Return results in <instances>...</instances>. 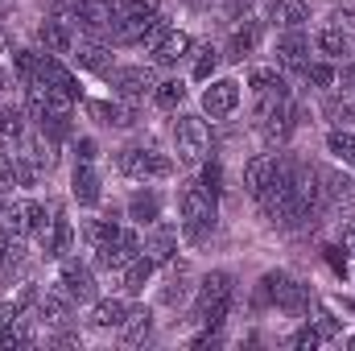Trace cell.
<instances>
[{
    "instance_id": "5b68a950",
    "label": "cell",
    "mask_w": 355,
    "mask_h": 351,
    "mask_svg": "<svg viewBox=\"0 0 355 351\" xmlns=\"http://www.w3.org/2000/svg\"><path fill=\"white\" fill-rule=\"evenodd\" d=\"M116 166H120V174L128 178V182H141V186L174 178V162H170L166 153L149 149V145H128V149H120Z\"/></svg>"
},
{
    "instance_id": "f6af8a7d",
    "label": "cell",
    "mask_w": 355,
    "mask_h": 351,
    "mask_svg": "<svg viewBox=\"0 0 355 351\" xmlns=\"http://www.w3.org/2000/svg\"><path fill=\"white\" fill-rule=\"evenodd\" d=\"M343 248H347V252H355V219L343 228Z\"/></svg>"
},
{
    "instance_id": "7dc6e473",
    "label": "cell",
    "mask_w": 355,
    "mask_h": 351,
    "mask_svg": "<svg viewBox=\"0 0 355 351\" xmlns=\"http://www.w3.org/2000/svg\"><path fill=\"white\" fill-rule=\"evenodd\" d=\"M347 348H355V335H352V339H347Z\"/></svg>"
},
{
    "instance_id": "d590c367",
    "label": "cell",
    "mask_w": 355,
    "mask_h": 351,
    "mask_svg": "<svg viewBox=\"0 0 355 351\" xmlns=\"http://www.w3.org/2000/svg\"><path fill=\"white\" fill-rule=\"evenodd\" d=\"M21 323H25L21 310L0 306V348H17V339H21Z\"/></svg>"
},
{
    "instance_id": "30bf717a",
    "label": "cell",
    "mask_w": 355,
    "mask_h": 351,
    "mask_svg": "<svg viewBox=\"0 0 355 351\" xmlns=\"http://www.w3.org/2000/svg\"><path fill=\"white\" fill-rule=\"evenodd\" d=\"M58 285L67 289V298L75 302V306H83V302H95L99 298V285H95V268L83 261H75V257H67V261H58Z\"/></svg>"
},
{
    "instance_id": "7402d4cb",
    "label": "cell",
    "mask_w": 355,
    "mask_h": 351,
    "mask_svg": "<svg viewBox=\"0 0 355 351\" xmlns=\"http://www.w3.org/2000/svg\"><path fill=\"white\" fill-rule=\"evenodd\" d=\"M128 314V302L124 298H95L91 302V314H87V327L95 331H116Z\"/></svg>"
},
{
    "instance_id": "b9f144b4",
    "label": "cell",
    "mask_w": 355,
    "mask_h": 351,
    "mask_svg": "<svg viewBox=\"0 0 355 351\" xmlns=\"http://www.w3.org/2000/svg\"><path fill=\"white\" fill-rule=\"evenodd\" d=\"M318 343H322V335H318V331H314V323H306V327H302V331H297V335H293V348H302V351L318 348Z\"/></svg>"
},
{
    "instance_id": "4316f807",
    "label": "cell",
    "mask_w": 355,
    "mask_h": 351,
    "mask_svg": "<svg viewBox=\"0 0 355 351\" xmlns=\"http://www.w3.org/2000/svg\"><path fill=\"white\" fill-rule=\"evenodd\" d=\"M257 46H261V21H240L236 29H232V37H227V54L232 58H248V54H257Z\"/></svg>"
},
{
    "instance_id": "603a6c76",
    "label": "cell",
    "mask_w": 355,
    "mask_h": 351,
    "mask_svg": "<svg viewBox=\"0 0 355 351\" xmlns=\"http://www.w3.org/2000/svg\"><path fill=\"white\" fill-rule=\"evenodd\" d=\"M116 335H120V343H128V348L145 343V339L153 335V314H149L145 306H128V314H124V323L116 327Z\"/></svg>"
},
{
    "instance_id": "ffe728a7",
    "label": "cell",
    "mask_w": 355,
    "mask_h": 351,
    "mask_svg": "<svg viewBox=\"0 0 355 351\" xmlns=\"http://www.w3.org/2000/svg\"><path fill=\"white\" fill-rule=\"evenodd\" d=\"M29 132V112L17 108V103H0V149H17Z\"/></svg>"
},
{
    "instance_id": "60d3db41",
    "label": "cell",
    "mask_w": 355,
    "mask_h": 351,
    "mask_svg": "<svg viewBox=\"0 0 355 351\" xmlns=\"http://www.w3.org/2000/svg\"><path fill=\"white\" fill-rule=\"evenodd\" d=\"M198 182H202L211 194H219V190H223V186H219V182H223V170H219V162H202V178H198Z\"/></svg>"
},
{
    "instance_id": "74e56055",
    "label": "cell",
    "mask_w": 355,
    "mask_h": 351,
    "mask_svg": "<svg viewBox=\"0 0 355 351\" xmlns=\"http://www.w3.org/2000/svg\"><path fill=\"white\" fill-rule=\"evenodd\" d=\"M116 17H137V21L162 17V0H116Z\"/></svg>"
},
{
    "instance_id": "8d00e7d4",
    "label": "cell",
    "mask_w": 355,
    "mask_h": 351,
    "mask_svg": "<svg viewBox=\"0 0 355 351\" xmlns=\"http://www.w3.org/2000/svg\"><path fill=\"white\" fill-rule=\"evenodd\" d=\"M248 87H252V95H261V91L289 87V83H285V75H281L277 67H252V71H248Z\"/></svg>"
},
{
    "instance_id": "c3c4849f",
    "label": "cell",
    "mask_w": 355,
    "mask_h": 351,
    "mask_svg": "<svg viewBox=\"0 0 355 351\" xmlns=\"http://www.w3.org/2000/svg\"><path fill=\"white\" fill-rule=\"evenodd\" d=\"M232 4H240V0H232Z\"/></svg>"
},
{
    "instance_id": "f35d334b",
    "label": "cell",
    "mask_w": 355,
    "mask_h": 351,
    "mask_svg": "<svg viewBox=\"0 0 355 351\" xmlns=\"http://www.w3.org/2000/svg\"><path fill=\"white\" fill-rule=\"evenodd\" d=\"M302 75H306V83H314V87H322V91L339 87V71H335L331 62H310Z\"/></svg>"
},
{
    "instance_id": "f1b7e54d",
    "label": "cell",
    "mask_w": 355,
    "mask_h": 351,
    "mask_svg": "<svg viewBox=\"0 0 355 351\" xmlns=\"http://www.w3.org/2000/svg\"><path fill=\"white\" fill-rule=\"evenodd\" d=\"M120 228H124V223H116V219H83L79 236H83L87 252H99V248H107V244L120 236Z\"/></svg>"
},
{
    "instance_id": "8fae6325",
    "label": "cell",
    "mask_w": 355,
    "mask_h": 351,
    "mask_svg": "<svg viewBox=\"0 0 355 351\" xmlns=\"http://www.w3.org/2000/svg\"><path fill=\"white\" fill-rule=\"evenodd\" d=\"M272 54H277V67H281V71L302 75V71L310 67V37H306V29H281Z\"/></svg>"
},
{
    "instance_id": "7bdbcfd3",
    "label": "cell",
    "mask_w": 355,
    "mask_h": 351,
    "mask_svg": "<svg viewBox=\"0 0 355 351\" xmlns=\"http://www.w3.org/2000/svg\"><path fill=\"white\" fill-rule=\"evenodd\" d=\"M331 21H335V25H343V29H355V0H343V4L331 12Z\"/></svg>"
},
{
    "instance_id": "2e32d148",
    "label": "cell",
    "mask_w": 355,
    "mask_h": 351,
    "mask_svg": "<svg viewBox=\"0 0 355 351\" xmlns=\"http://www.w3.org/2000/svg\"><path fill=\"white\" fill-rule=\"evenodd\" d=\"M42 252H46L50 261H67V257L75 252V223H71L62 211L50 215V223H46V232H42Z\"/></svg>"
},
{
    "instance_id": "52a82bcc",
    "label": "cell",
    "mask_w": 355,
    "mask_h": 351,
    "mask_svg": "<svg viewBox=\"0 0 355 351\" xmlns=\"http://www.w3.org/2000/svg\"><path fill=\"white\" fill-rule=\"evenodd\" d=\"M240 103H244L240 79H232V75L207 79V87H202V116H211V120H232V116L240 112Z\"/></svg>"
},
{
    "instance_id": "4fadbf2b",
    "label": "cell",
    "mask_w": 355,
    "mask_h": 351,
    "mask_svg": "<svg viewBox=\"0 0 355 351\" xmlns=\"http://www.w3.org/2000/svg\"><path fill=\"white\" fill-rule=\"evenodd\" d=\"M71 62L79 67V71H91V75H112V46H107V37H91L83 33L79 42H75V50H71Z\"/></svg>"
},
{
    "instance_id": "44dd1931",
    "label": "cell",
    "mask_w": 355,
    "mask_h": 351,
    "mask_svg": "<svg viewBox=\"0 0 355 351\" xmlns=\"http://www.w3.org/2000/svg\"><path fill=\"white\" fill-rule=\"evenodd\" d=\"M145 252H149L157 264L174 261V252H178V228L174 223H166V219L149 223V232H145Z\"/></svg>"
},
{
    "instance_id": "8992f818",
    "label": "cell",
    "mask_w": 355,
    "mask_h": 351,
    "mask_svg": "<svg viewBox=\"0 0 355 351\" xmlns=\"http://www.w3.org/2000/svg\"><path fill=\"white\" fill-rule=\"evenodd\" d=\"M46 223H50V211H46L37 198H8V207H4V215H0V228L12 232V236H21V240L42 236Z\"/></svg>"
},
{
    "instance_id": "83f0119b",
    "label": "cell",
    "mask_w": 355,
    "mask_h": 351,
    "mask_svg": "<svg viewBox=\"0 0 355 351\" xmlns=\"http://www.w3.org/2000/svg\"><path fill=\"white\" fill-rule=\"evenodd\" d=\"M153 273H157V261L149 257V252H141L132 264H124L120 268V281H124V293H145V285L153 281Z\"/></svg>"
},
{
    "instance_id": "bcb514c9",
    "label": "cell",
    "mask_w": 355,
    "mask_h": 351,
    "mask_svg": "<svg viewBox=\"0 0 355 351\" xmlns=\"http://www.w3.org/2000/svg\"><path fill=\"white\" fill-rule=\"evenodd\" d=\"M8 87H12V75H8V71H4V67H0V99H4V95H8Z\"/></svg>"
},
{
    "instance_id": "1f68e13d",
    "label": "cell",
    "mask_w": 355,
    "mask_h": 351,
    "mask_svg": "<svg viewBox=\"0 0 355 351\" xmlns=\"http://www.w3.org/2000/svg\"><path fill=\"white\" fill-rule=\"evenodd\" d=\"M215 71H219V50L207 42V46H194L190 50V75H194V83H207V79H215Z\"/></svg>"
},
{
    "instance_id": "cb8c5ba5",
    "label": "cell",
    "mask_w": 355,
    "mask_h": 351,
    "mask_svg": "<svg viewBox=\"0 0 355 351\" xmlns=\"http://www.w3.org/2000/svg\"><path fill=\"white\" fill-rule=\"evenodd\" d=\"M314 50H318L327 62H335V58H347V54H352V37H347L343 25H322V29L314 33Z\"/></svg>"
},
{
    "instance_id": "ac0fdd59",
    "label": "cell",
    "mask_w": 355,
    "mask_h": 351,
    "mask_svg": "<svg viewBox=\"0 0 355 351\" xmlns=\"http://www.w3.org/2000/svg\"><path fill=\"white\" fill-rule=\"evenodd\" d=\"M71 194H75V203H79V207H99L103 186H99V170H95V162H75Z\"/></svg>"
},
{
    "instance_id": "ba28073f",
    "label": "cell",
    "mask_w": 355,
    "mask_h": 351,
    "mask_svg": "<svg viewBox=\"0 0 355 351\" xmlns=\"http://www.w3.org/2000/svg\"><path fill=\"white\" fill-rule=\"evenodd\" d=\"M67 17L75 21L79 33H91V37H107L112 25H116V0H75L67 8Z\"/></svg>"
},
{
    "instance_id": "ee69618b",
    "label": "cell",
    "mask_w": 355,
    "mask_h": 351,
    "mask_svg": "<svg viewBox=\"0 0 355 351\" xmlns=\"http://www.w3.org/2000/svg\"><path fill=\"white\" fill-rule=\"evenodd\" d=\"M95 157H99L95 141H91V137H79V141H75V162H95Z\"/></svg>"
},
{
    "instance_id": "836d02e7",
    "label": "cell",
    "mask_w": 355,
    "mask_h": 351,
    "mask_svg": "<svg viewBox=\"0 0 355 351\" xmlns=\"http://www.w3.org/2000/svg\"><path fill=\"white\" fill-rule=\"evenodd\" d=\"M153 103H157L162 112H178V108L186 103V83H182V79H162V83L153 87Z\"/></svg>"
},
{
    "instance_id": "277c9868",
    "label": "cell",
    "mask_w": 355,
    "mask_h": 351,
    "mask_svg": "<svg viewBox=\"0 0 355 351\" xmlns=\"http://www.w3.org/2000/svg\"><path fill=\"white\" fill-rule=\"evenodd\" d=\"M174 153L182 166H202L211 157V124L207 116L182 112L174 120Z\"/></svg>"
},
{
    "instance_id": "9a60e30c",
    "label": "cell",
    "mask_w": 355,
    "mask_h": 351,
    "mask_svg": "<svg viewBox=\"0 0 355 351\" xmlns=\"http://www.w3.org/2000/svg\"><path fill=\"white\" fill-rule=\"evenodd\" d=\"M37 42H42V50H46V54H71V50H75V42H79L75 21H71L67 12L46 17V21L37 25Z\"/></svg>"
},
{
    "instance_id": "d6a6232c",
    "label": "cell",
    "mask_w": 355,
    "mask_h": 351,
    "mask_svg": "<svg viewBox=\"0 0 355 351\" xmlns=\"http://www.w3.org/2000/svg\"><path fill=\"white\" fill-rule=\"evenodd\" d=\"M327 153H331L335 162H343V166H355V132L352 128L335 124V128L327 132Z\"/></svg>"
},
{
    "instance_id": "d4e9b609",
    "label": "cell",
    "mask_w": 355,
    "mask_h": 351,
    "mask_svg": "<svg viewBox=\"0 0 355 351\" xmlns=\"http://www.w3.org/2000/svg\"><path fill=\"white\" fill-rule=\"evenodd\" d=\"M128 219H132V223H141V228L157 223V219H162V194H157L153 186L137 190V194L128 198Z\"/></svg>"
},
{
    "instance_id": "9c48e42d",
    "label": "cell",
    "mask_w": 355,
    "mask_h": 351,
    "mask_svg": "<svg viewBox=\"0 0 355 351\" xmlns=\"http://www.w3.org/2000/svg\"><path fill=\"white\" fill-rule=\"evenodd\" d=\"M107 83H112V95H116V99H124V103H141L145 95H153L157 75H153L149 67H112Z\"/></svg>"
},
{
    "instance_id": "7a4b0ae2",
    "label": "cell",
    "mask_w": 355,
    "mask_h": 351,
    "mask_svg": "<svg viewBox=\"0 0 355 351\" xmlns=\"http://www.w3.org/2000/svg\"><path fill=\"white\" fill-rule=\"evenodd\" d=\"M232 293H236V281L227 268H211L198 289H194V302H190V323L207 327V331H219L223 318L232 314Z\"/></svg>"
},
{
    "instance_id": "3957f363",
    "label": "cell",
    "mask_w": 355,
    "mask_h": 351,
    "mask_svg": "<svg viewBox=\"0 0 355 351\" xmlns=\"http://www.w3.org/2000/svg\"><path fill=\"white\" fill-rule=\"evenodd\" d=\"M261 302L285 310V314H293V318H302V314H310V302H314V298H310V285L297 281L293 273H265V281H261Z\"/></svg>"
},
{
    "instance_id": "e575fe53",
    "label": "cell",
    "mask_w": 355,
    "mask_h": 351,
    "mask_svg": "<svg viewBox=\"0 0 355 351\" xmlns=\"http://www.w3.org/2000/svg\"><path fill=\"white\" fill-rule=\"evenodd\" d=\"M37 62H42V54H37V50H29V46L12 50V75H17V83H21V87L37 79Z\"/></svg>"
},
{
    "instance_id": "d6986e66",
    "label": "cell",
    "mask_w": 355,
    "mask_h": 351,
    "mask_svg": "<svg viewBox=\"0 0 355 351\" xmlns=\"http://www.w3.org/2000/svg\"><path fill=\"white\" fill-rule=\"evenodd\" d=\"M71 310H75V302L67 298V289H62V285H54V289L37 293V306H33V314H37L42 323H50V327L71 323Z\"/></svg>"
},
{
    "instance_id": "e0dca14e",
    "label": "cell",
    "mask_w": 355,
    "mask_h": 351,
    "mask_svg": "<svg viewBox=\"0 0 355 351\" xmlns=\"http://www.w3.org/2000/svg\"><path fill=\"white\" fill-rule=\"evenodd\" d=\"M83 108L103 128H132L137 124V108L124 103V99H83Z\"/></svg>"
},
{
    "instance_id": "6da1fadb",
    "label": "cell",
    "mask_w": 355,
    "mask_h": 351,
    "mask_svg": "<svg viewBox=\"0 0 355 351\" xmlns=\"http://www.w3.org/2000/svg\"><path fill=\"white\" fill-rule=\"evenodd\" d=\"M219 194H211L202 182H186L178 190V232L190 240V244H202L215 223H219Z\"/></svg>"
},
{
    "instance_id": "7c38bea8",
    "label": "cell",
    "mask_w": 355,
    "mask_h": 351,
    "mask_svg": "<svg viewBox=\"0 0 355 351\" xmlns=\"http://www.w3.org/2000/svg\"><path fill=\"white\" fill-rule=\"evenodd\" d=\"M37 83H46L54 95L83 99V87H79V79L71 75V67L62 62V54H46V50H42V62H37Z\"/></svg>"
},
{
    "instance_id": "f546056e",
    "label": "cell",
    "mask_w": 355,
    "mask_h": 351,
    "mask_svg": "<svg viewBox=\"0 0 355 351\" xmlns=\"http://www.w3.org/2000/svg\"><path fill=\"white\" fill-rule=\"evenodd\" d=\"M272 21H277V29H306V21H310V4H306V0H277Z\"/></svg>"
},
{
    "instance_id": "484cf974",
    "label": "cell",
    "mask_w": 355,
    "mask_h": 351,
    "mask_svg": "<svg viewBox=\"0 0 355 351\" xmlns=\"http://www.w3.org/2000/svg\"><path fill=\"white\" fill-rule=\"evenodd\" d=\"M272 170H277V157H272V153H257L252 162H244V190H248L252 198H261L265 186L272 182Z\"/></svg>"
},
{
    "instance_id": "4dcf8cb0",
    "label": "cell",
    "mask_w": 355,
    "mask_h": 351,
    "mask_svg": "<svg viewBox=\"0 0 355 351\" xmlns=\"http://www.w3.org/2000/svg\"><path fill=\"white\" fill-rule=\"evenodd\" d=\"M322 178V194H327V203H347L355 198V178L343 174V170H318Z\"/></svg>"
},
{
    "instance_id": "5bb4252c",
    "label": "cell",
    "mask_w": 355,
    "mask_h": 351,
    "mask_svg": "<svg viewBox=\"0 0 355 351\" xmlns=\"http://www.w3.org/2000/svg\"><path fill=\"white\" fill-rule=\"evenodd\" d=\"M190 50H194L190 33H186V29H174V25H166V33L149 46V58H153V67L170 71V67H178V62H186V58H190Z\"/></svg>"
},
{
    "instance_id": "ab89813d",
    "label": "cell",
    "mask_w": 355,
    "mask_h": 351,
    "mask_svg": "<svg viewBox=\"0 0 355 351\" xmlns=\"http://www.w3.org/2000/svg\"><path fill=\"white\" fill-rule=\"evenodd\" d=\"M17 186V157L8 149H0V194H8Z\"/></svg>"
}]
</instances>
